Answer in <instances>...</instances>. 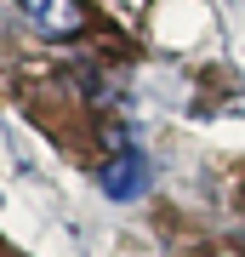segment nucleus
Masks as SVG:
<instances>
[{
  "label": "nucleus",
  "mask_w": 245,
  "mask_h": 257,
  "mask_svg": "<svg viewBox=\"0 0 245 257\" xmlns=\"http://www.w3.org/2000/svg\"><path fill=\"white\" fill-rule=\"evenodd\" d=\"M18 12L29 18V29H40L46 40H74L91 29L86 0H18Z\"/></svg>",
  "instance_id": "nucleus-1"
},
{
  "label": "nucleus",
  "mask_w": 245,
  "mask_h": 257,
  "mask_svg": "<svg viewBox=\"0 0 245 257\" xmlns=\"http://www.w3.org/2000/svg\"><path fill=\"white\" fill-rule=\"evenodd\" d=\"M143 189H148V160L137 155V149H120V155L103 166V194H109V200H137Z\"/></svg>",
  "instance_id": "nucleus-2"
}]
</instances>
